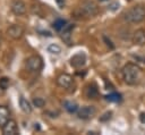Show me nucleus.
Wrapping results in <instances>:
<instances>
[{"label": "nucleus", "mask_w": 145, "mask_h": 135, "mask_svg": "<svg viewBox=\"0 0 145 135\" xmlns=\"http://www.w3.org/2000/svg\"><path fill=\"white\" fill-rule=\"evenodd\" d=\"M122 78L127 85H137L142 78V69L134 62H128L122 67Z\"/></svg>", "instance_id": "1"}, {"label": "nucleus", "mask_w": 145, "mask_h": 135, "mask_svg": "<svg viewBox=\"0 0 145 135\" xmlns=\"http://www.w3.org/2000/svg\"><path fill=\"white\" fill-rule=\"evenodd\" d=\"M123 19L131 24L140 23L145 19V7L143 5H136L123 12Z\"/></svg>", "instance_id": "2"}, {"label": "nucleus", "mask_w": 145, "mask_h": 135, "mask_svg": "<svg viewBox=\"0 0 145 135\" xmlns=\"http://www.w3.org/2000/svg\"><path fill=\"white\" fill-rule=\"evenodd\" d=\"M26 68L31 73H39L43 68V60L40 56L33 54L26 59Z\"/></svg>", "instance_id": "3"}, {"label": "nucleus", "mask_w": 145, "mask_h": 135, "mask_svg": "<svg viewBox=\"0 0 145 135\" xmlns=\"http://www.w3.org/2000/svg\"><path fill=\"white\" fill-rule=\"evenodd\" d=\"M80 12L86 17H93L97 14V6L93 1H85L80 5Z\"/></svg>", "instance_id": "4"}, {"label": "nucleus", "mask_w": 145, "mask_h": 135, "mask_svg": "<svg viewBox=\"0 0 145 135\" xmlns=\"http://www.w3.org/2000/svg\"><path fill=\"white\" fill-rule=\"evenodd\" d=\"M95 113H96V109L93 106H84L77 110V117L83 120L91 119Z\"/></svg>", "instance_id": "5"}, {"label": "nucleus", "mask_w": 145, "mask_h": 135, "mask_svg": "<svg viewBox=\"0 0 145 135\" xmlns=\"http://www.w3.org/2000/svg\"><path fill=\"white\" fill-rule=\"evenodd\" d=\"M24 32H25L24 27H23L22 25H18V24H12V25H10V26L8 27V29H7V34H8L11 39H14V40L20 39V37L24 35Z\"/></svg>", "instance_id": "6"}, {"label": "nucleus", "mask_w": 145, "mask_h": 135, "mask_svg": "<svg viewBox=\"0 0 145 135\" xmlns=\"http://www.w3.org/2000/svg\"><path fill=\"white\" fill-rule=\"evenodd\" d=\"M1 128H2V134H5V135H16V134H18V126H17L16 120H14V119L9 118V120Z\"/></svg>", "instance_id": "7"}, {"label": "nucleus", "mask_w": 145, "mask_h": 135, "mask_svg": "<svg viewBox=\"0 0 145 135\" xmlns=\"http://www.w3.org/2000/svg\"><path fill=\"white\" fill-rule=\"evenodd\" d=\"M57 84L62 87V88H70L71 85L74 84V81H72V77L69 75V74H61L57 77Z\"/></svg>", "instance_id": "8"}, {"label": "nucleus", "mask_w": 145, "mask_h": 135, "mask_svg": "<svg viewBox=\"0 0 145 135\" xmlns=\"http://www.w3.org/2000/svg\"><path fill=\"white\" fill-rule=\"evenodd\" d=\"M74 24H69V23H66V25L60 29V36L61 39L67 43V44H70L71 42V32L74 29Z\"/></svg>", "instance_id": "9"}, {"label": "nucleus", "mask_w": 145, "mask_h": 135, "mask_svg": "<svg viewBox=\"0 0 145 135\" xmlns=\"http://www.w3.org/2000/svg\"><path fill=\"white\" fill-rule=\"evenodd\" d=\"M86 64V56L84 52H78L70 58V65L75 68H82Z\"/></svg>", "instance_id": "10"}, {"label": "nucleus", "mask_w": 145, "mask_h": 135, "mask_svg": "<svg viewBox=\"0 0 145 135\" xmlns=\"http://www.w3.org/2000/svg\"><path fill=\"white\" fill-rule=\"evenodd\" d=\"M11 11L16 16H22L26 14V5L22 0H15L11 3Z\"/></svg>", "instance_id": "11"}, {"label": "nucleus", "mask_w": 145, "mask_h": 135, "mask_svg": "<svg viewBox=\"0 0 145 135\" xmlns=\"http://www.w3.org/2000/svg\"><path fill=\"white\" fill-rule=\"evenodd\" d=\"M133 42L136 45H145V31L139 28L133 35Z\"/></svg>", "instance_id": "12"}, {"label": "nucleus", "mask_w": 145, "mask_h": 135, "mask_svg": "<svg viewBox=\"0 0 145 135\" xmlns=\"http://www.w3.org/2000/svg\"><path fill=\"white\" fill-rule=\"evenodd\" d=\"M85 94L88 99H95L97 95H99V90H97V86L95 83H91L86 86V90H85Z\"/></svg>", "instance_id": "13"}, {"label": "nucleus", "mask_w": 145, "mask_h": 135, "mask_svg": "<svg viewBox=\"0 0 145 135\" xmlns=\"http://www.w3.org/2000/svg\"><path fill=\"white\" fill-rule=\"evenodd\" d=\"M9 109L6 106H0V127H2L9 120Z\"/></svg>", "instance_id": "14"}, {"label": "nucleus", "mask_w": 145, "mask_h": 135, "mask_svg": "<svg viewBox=\"0 0 145 135\" xmlns=\"http://www.w3.org/2000/svg\"><path fill=\"white\" fill-rule=\"evenodd\" d=\"M19 107H20V109L25 113H31L32 112V106H31V103L24 96H20L19 98Z\"/></svg>", "instance_id": "15"}, {"label": "nucleus", "mask_w": 145, "mask_h": 135, "mask_svg": "<svg viewBox=\"0 0 145 135\" xmlns=\"http://www.w3.org/2000/svg\"><path fill=\"white\" fill-rule=\"evenodd\" d=\"M63 107H65V109H66L69 113H75V112H77V110H78V106H77V103L74 102V101H65V102H63Z\"/></svg>", "instance_id": "16"}, {"label": "nucleus", "mask_w": 145, "mask_h": 135, "mask_svg": "<svg viewBox=\"0 0 145 135\" xmlns=\"http://www.w3.org/2000/svg\"><path fill=\"white\" fill-rule=\"evenodd\" d=\"M105 100L110 101V102H120L122 100V96L120 93H117V92H112V93H109L106 94L105 96Z\"/></svg>", "instance_id": "17"}, {"label": "nucleus", "mask_w": 145, "mask_h": 135, "mask_svg": "<svg viewBox=\"0 0 145 135\" xmlns=\"http://www.w3.org/2000/svg\"><path fill=\"white\" fill-rule=\"evenodd\" d=\"M66 20L65 19H61V18H59V19H57V20H54L53 22V24H52V26H53V28L57 31V32H60V29L66 25Z\"/></svg>", "instance_id": "18"}, {"label": "nucleus", "mask_w": 145, "mask_h": 135, "mask_svg": "<svg viewBox=\"0 0 145 135\" xmlns=\"http://www.w3.org/2000/svg\"><path fill=\"white\" fill-rule=\"evenodd\" d=\"M48 52H50L52 54H59L61 52V48L58 44H50L48 47Z\"/></svg>", "instance_id": "19"}, {"label": "nucleus", "mask_w": 145, "mask_h": 135, "mask_svg": "<svg viewBox=\"0 0 145 135\" xmlns=\"http://www.w3.org/2000/svg\"><path fill=\"white\" fill-rule=\"evenodd\" d=\"M33 104L36 108H43L45 106V101L42 98H34L33 99Z\"/></svg>", "instance_id": "20"}, {"label": "nucleus", "mask_w": 145, "mask_h": 135, "mask_svg": "<svg viewBox=\"0 0 145 135\" xmlns=\"http://www.w3.org/2000/svg\"><path fill=\"white\" fill-rule=\"evenodd\" d=\"M9 86V78L8 77H1L0 78V88L6 91Z\"/></svg>", "instance_id": "21"}, {"label": "nucleus", "mask_w": 145, "mask_h": 135, "mask_svg": "<svg viewBox=\"0 0 145 135\" xmlns=\"http://www.w3.org/2000/svg\"><path fill=\"white\" fill-rule=\"evenodd\" d=\"M111 115H112V112H111V111L105 112V113L103 115V117H101V118H100V120H101V121H105V120H108V119H110V118H111Z\"/></svg>", "instance_id": "22"}, {"label": "nucleus", "mask_w": 145, "mask_h": 135, "mask_svg": "<svg viewBox=\"0 0 145 135\" xmlns=\"http://www.w3.org/2000/svg\"><path fill=\"white\" fill-rule=\"evenodd\" d=\"M117 8H119V3H118V2H113V3H111V5L109 6V9H110V10H116Z\"/></svg>", "instance_id": "23"}, {"label": "nucleus", "mask_w": 145, "mask_h": 135, "mask_svg": "<svg viewBox=\"0 0 145 135\" xmlns=\"http://www.w3.org/2000/svg\"><path fill=\"white\" fill-rule=\"evenodd\" d=\"M57 2H58V5H59V7L60 8H62L63 7V5H65V0H56Z\"/></svg>", "instance_id": "24"}, {"label": "nucleus", "mask_w": 145, "mask_h": 135, "mask_svg": "<svg viewBox=\"0 0 145 135\" xmlns=\"http://www.w3.org/2000/svg\"><path fill=\"white\" fill-rule=\"evenodd\" d=\"M139 120H140L143 124H145V113H140V116H139Z\"/></svg>", "instance_id": "25"}, {"label": "nucleus", "mask_w": 145, "mask_h": 135, "mask_svg": "<svg viewBox=\"0 0 145 135\" xmlns=\"http://www.w3.org/2000/svg\"><path fill=\"white\" fill-rule=\"evenodd\" d=\"M99 1H102L103 2V1H108V0H99Z\"/></svg>", "instance_id": "26"}, {"label": "nucleus", "mask_w": 145, "mask_h": 135, "mask_svg": "<svg viewBox=\"0 0 145 135\" xmlns=\"http://www.w3.org/2000/svg\"><path fill=\"white\" fill-rule=\"evenodd\" d=\"M128 1H131V0H128Z\"/></svg>", "instance_id": "27"}]
</instances>
